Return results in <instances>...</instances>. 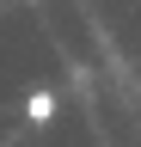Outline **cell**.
<instances>
[{"label":"cell","instance_id":"obj_1","mask_svg":"<svg viewBox=\"0 0 141 147\" xmlns=\"http://www.w3.org/2000/svg\"><path fill=\"white\" fill-rule=\"evenodd\" d=\"M55 110H61V98H55V92H31V98H25V117H31V123H49Z\"/></svg>","mask_w":141,"mask_h":147}]
</instances>
